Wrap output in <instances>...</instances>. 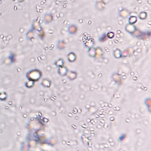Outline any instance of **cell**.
Returning a JSON list of instances; mask_svg holds the SVG:
<instances>
[{"instance_id":"obj_1","label":"cell","mask_w":151,"mask_h":151,"mask_svg":"<svg viewBox=\"0 0 151 151\" xmlns=\"http://www.w3.org/2000/svg\"><path fill=\"white\" fill-rule=\"evenodd\" d=\"M42 72L39 69L31 70L26 74V77L28 80H30L34 82L39 81L42 77Z\"/></svg>"},{"instance_id":"obj_2","label":"cell","mask_w":151,"mask_h":151,"mask_svg":"<svg viewBox=\"0 0 151 151\" xmlns=\"http://www.w3.org/2000/svg\"><path fill=\"white\" fill-rule=\"evenodd\" d=\"M54 20V16L51 13H46L44 15L43 21L45 24H49Z\"/></svg>"},{"instance_id":"obj_3","label":"cell","mask_w":151,"mask_h":151,"mask_svg":"<svg viewBox=\"0 0 151 151\" xmlns=\"http://www.w3.org/2000/svg\"><path fill=\"white\" fill-rule=\"evenodd\" d=\"M78 31V27L75 24H71L67 27V33L71 36H74Z\"/></svg>"},{"instance_id":"obj_4","label":"cell","mask_w":151,"mask_h":151,"mask_svg":"<svg viewBox=\"0 0 151 151\" xmlns=\"http://www.w3.org/2000/svg\"><path fill=\"white\" fill-rule=\"evenodd\" d=\"M77 54L73 51L69 52L67 55V60L70 63H73L77 60Z\"/></svg>"},{"instance_id":"obj_5","label":"cell","mask_w":151,"mask_h":151,"mask_svg":"<svg viewBox=\"0 0 151 151\" xmlns=\"http://www.w3.org/2000/svg\"><path fill=\"white\" fill-rule=\"evenodd\" d=\"M136 27L135 25H131V24H127L125 25V31L127 32L129 34H132L135 30H136Z\"/></svg>"},{"instance_id":"obj_6","label":"cell","mask_w":151,"mask_h":151,"mask_svg":"<svg viewBox=\"0 0 151 151\" xmlns=\"http://www.w3.org/2000/svg\"><path fill=\"white\" fill-rule=\"evenodd\" d=\"M66 47V42L63 40H59L57 42L56 48L59 50H63Z\"/></svg>"},{"instance_id":"obj_7","label":"cell","mask_w":151,"mask_h":151,"mask_svg":"<svg viewBox=\"0 0 151 151\" xmlns=\"http://www.w3.org/2000/svg\"><path fill=\"white\" fill-rule=\"evenodd\" d=\"M119 15L122 18H126L129 17L130 15L129 11L126 8H123L121 10H120L119 12Z\"/></svg>"},{"instance_id":"obj_8","label":"cell","mask_w":151,"mask_h":151,"mask_svg":"<svg viewBox=\"0 0 151 151\" xmlns=\"http://www.w3.org/2000/svg\"><path fill=\"white\" fill-rule=\"evenodd\" d=\"M68 72H69V69L65 66L63 67H61L58 68L57 70L58 74L61 76H66Z\"/></svg>"},{"instance_id":"obj_9","label":"cell","mask_w":151,"mask_h":151,"mask_svg":"<svg viewBox=\"0 0 151 151\" xmlns=\"http://www.w3.org/2000/svg\"><path fill=\"white\" fill-rule=\"evenodd\" d=\"M66 76L67 77L68 79L70 80V81H73L77 78V72H75V71L69 70Z\"/></svg>"},{"instance_id":"obj_10","label":"cell","mask_w":151,"mask_h":151,"mask_svg":"<svg viewBox=\"0 0 151 151\" xmlns=\"http://www.w3.org/2000/svg\"><path fill=\"white\" fill-rule=\"evenodd\" d=\"M42 28L41 26V24H40L39 22L37 20H34L33 21L31 25V29L34 31H38L40 30Z\"/></svg>"},{"instance_id":"obj_11","label":"cell","mask_w":151,"mask_h":151,"mask_svg":"<svg viewBox=\"0 0 151 151\" xmlns=\"http://www.w3.org/2000/svg\"><path fill=\"white\" fill-rule=\"evenodd\" d=\"M41 86H42L43 87H46V88H49V87H51V81L49 79L44 78L42 80V81H41Z\"/></svg>"},{"instance_id":"obj_12","label":"cell","mask_w":151,"mask_h":151,"mask_svg":"<svg viewBox=\"0 0 151 151\" xmlns=\"http://www.w3.org/2000/svg\"><path fill=\"white\" fill-rule=\"evenodd\" d=\"M87 54L91 58L96 57V47H91L87 49Z\"/></svg>"},{"instance_id":"obj_13","label":"cell","mask_w":151,"mask_h":151,"mask_svg":"<svg viewBox=\"0 0 151 151\" xmlns=\"http://www.w3.org/2000/svg\"><path fill=\"white\" fill-rule=\"evenodd\" d=\"M54 65L56 67H57L58 68L64 66V65H65V60L63 58H60V59H57L54 62Z\"/></svg>"},{"instance_id":"obj_14","label":"cell","mask_w":151,"mask_h":151,"mask_svg":"<svg viewBox=\"0 0 151 151\" xmlns=\"http://www.w3.org/2000/svg\"><path fill=\"white\" fill-rule=\"evenodd\" d=\"M113 55L115 59H117L122 58V51L119 48L115 49V50L113 51Z\"/></svg>"},{"instance_id":"obj_15","label":"cell","mask_w":151,"mask_h":151,"mask_svg":"<svg viewBox=\"0 0 151 151\" xmlns=\"http://www.w3.org/2000/svg\"><path fill=\"white\" fill-rule=\"evenodd\" d=\"M138 19V17L135 15H131L128 18V20H127L128 23L127 24H131V25H135L137 23Z\"/></svg>"},{"instance_id":"obj_16","label":"cell","mask_w":151,"mask_h":151,"mask_svg":"<svg viewBox=\"0 0 151 151\" xmlns=\"http://www.w3.org/2000/svg\"><path fill=\"white\" fill-rule=\"evenodd\" d=\"M25 36H26V38L28 40H32L34 38V31L31 28V29H30L27 32Z\"/></svg>"},{"instance_id":"obj_17","label":"cell","mask_w":151,"mask_h":151,"mask_svg":"<svg viewBox=\"0 0 151 151\" xmlns=\"http://www.w3.org/2000/svg\"><path fill=\"white\" fill-rule=\"evenodd\" d=\"M37 36H38V38L41 40H44V39L46 37V33H45L44 30L43 28H41L40 30L37 31Z\"/></svg>"},{"instance_id":"obj_18","label":"cell","mask_w":151,"mask_h":151,"mask_svg":"<svg viewBox=\"0 0 151 151\" xmlns=\"http://www.w3.org/2000/svg\"><path fill=\"white\" fill-rule=\"evenodd\" d=\"M142 34H143L142 32L140 30L137 29V28H136V30H135V31H134L133 33L131 34V36H132V37H135V38H139V37H142Z\"/></svg>"},{"instance_id":"obj_19","label":"cell","mask_w":151,"mask_h":151,"mask_svg":"<svg viewBox=\"0 0 151 151\" xmlns=\"http://www.w3.org/2000/svg\"><path fill=\"white\" fill-rule=\"evenodd\" d=\"M103 55V49L100 47H96V57H101Z\"/></svg>"},{"instance_id":"obj_20","label":"cell","mask_w":151,"mask_h":151,"mask_svg":"<svg viewBox=\"0 0 151 151\" xmlns=\"http://www.w3.org/2000/svg\"><path fill=\"white\" fill-rule=\"evenodd\" d=\"M147 17H148V14L145 11H142V12H139L138 14V18H139L141 20H145L146 19Z\"/></svg>"},{"instance_id":"obj_21","label":"cell","mask_w":151,"mask_h":151,"mask_svg":"<svg viewBox=\"0 0 151 151\" xmlns=\"http://www.w3.org/2000/svg\"><path fill=\"white\" fill-rule=\"evenodd\" d=\"M108 40V37H107L106 33H103V34H102L101 36L99 37V38H98V41L100 42H101V43L105 42V41H106Z\"/></svg>"},{"instance_id":"obj_22","label":"cell","mask_w":151,"mask_h":151,"mask_svg":"<svg viewBox=\"0 0 151 151\" xmlns=\"http://www.w3.org/2000/svg\"><path fill=\"white\" fill-rule=\"evenodd\" d=\"M104 7H105V4H104V3L103 1H99V2H96V8L98 10H103Z\"/></svg>"},{"instance_id":"obj_23","label":"cell","mask_w":151,"mask_h":151,"mask_svg":"<svg viewBox=\"0 0 151 151\" xmlns=\"http://www.w3.org/2000/svg\"><path fill=\"white\" fill-rule=\"evenodd\" d=\"M132 52V50L131 48H126L124 51H122V57H126L128 55H129Z\"/></svg>"},{"instance_id":"obj_24","label":"cell","mask_w":151,"mask_h":151,"mask_svg":"<svg viewBox=\"0 0 151 151\" xmlns=\"http://www.w3.org/2000/svg\"><path fill=\"white\" fill-rule=\"evenodd\" d=\"M112 79L114 81H115L116 82L118 83L120 81H121V76H120L119 74L118 73H115L114 74H113V75L112 76Z\"/></svg>"},{"instance_id":"obj_25","label":"cell","mask_w":151,"mask_h":151,"mask_svg":"<svg viewBox=\"0 0 151 151\" xmlns=\"http://www.w3.org/2000/svg\"><path fill=\"white\" fill-rule=\"evenodd\" d=\"M34 84H35V82H32V81H30V80H28L27 82L25 83V85L26 87H27V88L28 89H31V88H32V87H34Z\"/></svg>"},{"instance_id":"obj_26","label":"cell","mask_w":151,"mask_h":151,"mask_svg":"<svg viewBox=\"0 0 151 151\" xmlns=\"http://www.w3.org/2000/svg\"><path fill=\"white\" fill-rule=\"evenodd\" d=\"M106 36L108 39H113L115 36V34L113 31H109L106 33Z\"/></svg>"}]
</instances>
